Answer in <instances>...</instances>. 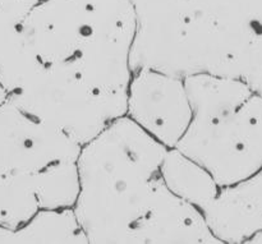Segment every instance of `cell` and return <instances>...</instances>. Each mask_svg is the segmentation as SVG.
Wrapping results in <instances>:
<instances>
[{
  "mask_svg": "<svg viewBox=\"0 0 262 244\" xmlns=\"http://www.w3.org/2000/svg\"><path fill=\"white\" fill-rule=\"evenodd\" d=\"M132 0H40L0 38V84L79 145L127 115Z\"/></svg>",
  "mask_w": 262,
  "mask_h": 244,
  "instance_id": "cell-1",
  "label": "cell"
},
{
  "mask_svg": "<svg viewBox=\"0 0 262 244\" xmlns=\"http://www.w3.org/2000/svg\"><path fill=\"white\" fill-rule=\"evenodd\" d=\"M130 66L234 78L262 95V0H132Z\"/></svg>",
  "mask_w": 262,
  "mask_h": 244,
  "instance_id": "cell-2",
  "label": "cell"
},
{
  "mask_svg": "<svg viewBox=\"0 0 262 244\" xmlns=\"http://www.w3.org/2000/svg\"><path fill=\"white\" fill-rule=\"evenodd\" d=\"M168 150L127 115L82 146L73 210L89 244H135L169 189L161 173Z\"/></svg>",
  "mask_w": 262,
  "mask_h": 244,
  "instance_id": "cell-3",
  "label": "cell"
},
{
  "mask_svg": "<svg viewBox=\"0 0 262 244\" xmlns=\"http://www.w3.org/2000/svg\"><path fill=\"white\" fill-rule=\"evenodd\" d=\"M193 117L177 145L220 187L262 169V95L234 78H184Z\"/></svg>",
  "mask_w": 262,
  "mask_h": 244,
  "instance_id": "cell-4",
  "label": "cell"
},
{
  "mask_svg": "<svg viewBox=\"0 0 262 244\" xmlns=\"http://www.w3.org/2000/svg\"><path fill=\"white\" fill-rule=\"evenodd\" d=\"M82 145L60 128L26 112L9 97L0 104V175L32 174L77 163Z\"/></svg>",
  "mask_w": 262,
  "mask_h": 244,
  "instance_id": "cell-5",
  "label": "cell"
},
{
  "mask_svg": "<svg viewBox=\"0 0 262 244\" xmlns=\"http://www.w3.org/2000/svg\"><path fill=\"white\" fill-rule=\"evenodd\" d=\"M127 117L168 148H176L192 117L184 78L150 68L133 72Z\"/></svg>",
  "mask_w": 262,
  "mask_h": 244,
  "instance_id": "cell-6",
  "label": "cell"
},
{
  "mask_svg": "<svg viewBox=\"0 0 262 244\" xmlns=\"http://www.w3.org/2000/svg\"><path fill=\"white\" fill-rule=\"evenodd\" d=\"M222 244H248L262 232V169L234 184L220 187L201 210Z\"/></svg>",
  "mask_w": 262,
  "mask_h": 244,
  "instance_id": "cell-7",
  "label": "cell"
},
{
  "mask_svg": "<svg viewBox=\"0 0 262 244\" xmlns=\"http://www.w3.org/2000/svg\"><path fill=\"white\" fill-rule=\"evenodd\" d=\"M89 244L73 207L41 209L17 229L0 227V244Z\"/></svg>",
  "mask_w": 262,
  "mask_h": 244,
  "instance_id": "cell-8",
  "label": "cell"
},
{
  "mask_svg": "<svg viewBox=\"0 0 262 244\" xmlns=\"http://www.w3.org/2000/svg\"><path fill=\"white\" fill-rule=\"evenodd\" d=\"M161 173L173 193L204 209L219 192L220 186L200 164L177 148H169L161 165Z\"/></svg>",
  "mask_w": 262,
  "mask_h": 244,
  "instance_id": "cell-9",
  "label": "cell"
},
{
  "mask_svg": "<svg viewBox=\"0 0 262 244\" xmlns=\"http://www.w3.org/2000/svg\"><path fill=\"white\" fill-rule=\"evenodd\" d=\"M37 174L0 175V227L17 229L40 211Z\"/></svg>",
  "mask_w": 262,
  "mask_h": 244,
  "instance_id": "cell-10",
  "label": "cell"
},
{
  "mask_svg": "<svg viewBox=\"0 0 262 244\" xmlns=\"http://www.w3.org/2000/svg\"><path fill=\"white\" fill-rule=\"evenodd\" d=\"M248 244H262V232L258 233L257 235H255V237L248 242Z\"/></svg>",
  "mask_w": 262,
  "mask_h": 244,
  "instance_id": "cell-11",
  "label": "cell"
}]
</instances>
